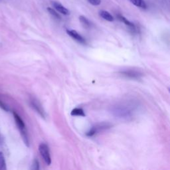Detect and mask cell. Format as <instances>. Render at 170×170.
<instances>
[{
  "instance_id": "cell-1",
  "label": "cell",
  "mask_w": 170,
  "mask_h": 170,
  "mask_svg": "<svg viewBox=\"0 0 170 170\" xmlns=\"http://www.w3.org/2000/svg\"><path fill=\"white\" fill-rule=\"evenodd\" d=\"M13 117L15 119V123L17 124V126L18 127V129L19 130L21 136L24 140V143L27 146L29 147V138H28V134L26 130V127L25 125V123L24 120H22L21 117L17 114L15 112H13Z\"/></svg>"
},
{
  "instance_id": "cell-2",
  "label": "cell",
  "mask_w": 170,
  "mask_h": 170,
  "mask_svg": "<svg viewBox=\"0 0 170 170\" xmlns=\"http://www.w3.org/2000/svg\"><path fill=\"white\" fill-rule=\"evenodd\" d=\"M39 151L40 152V154L45 163H46L47 165H50V164L51 163V158H50V151L48 146L45 143L41 144L39 146Z\"/></svg>"
},
{
  "instance_id": "cell-3",
  "label": "cell",
  "mask_w": 170,
  "mask_h": 170,
  "mask_svg": "<svg viewBox=\"0 0 170 170\" xmlns=\"http://www.w3.org/2000/svg\"><path fill=\"white\" fill-rule=\"evenodd\" d=\"M111 127V125L109 123H103V124H97V125L93 127L91 129H90L88 132L86 133V135L88 137H92L93 135H96L97 133L100 132L102 130H104L108 128H110Z\"/></svg>"
},
{
  "instance_id": "cell-4",
  "label": "cell",
  "mask_w": 170,
  "mask_h": 170,
  "mask_svg": "<svg viewBox=\"0 0 170 170\" xmlns=\"http://www.w3.org/2000/svg\"><path fill=\"white\" fill-rule=\"evenodd\" d=\"M30 104L33 109L35 110L42 118H45L46 117V114H45V112L43 109V108L37 99L32 98L30 100Z\"/></svg>"
},
{
  "instance_id": "cell-5",
  "label": "cell",
  "mask_w": 170,
  "mask_h": 170,
  "mask_svg": "<svg viewBox=\"0 0 170 170\" xmlns=\"http://www.w3.org/2000/svg\"><path fill=\"white\" fill-rule=\"evenodd\" d=\"M114 112L118 116H120L121 118H128L131 115L132 111L130 110L129 107L127 108L126 106L124 107L123 106H120L116 108Z\"/></svg>"
},
{
  "instance_id": "cell-6",
  "label": "cell",
  "mask_w": 170,
  "mask_h": 170,
  "mask_svg": "<svg viewBox=\"0 0 170 170\" xmlns=\"http://www.w3.org/2000/svg\"><path fill=\"white\" fill-rule=\"evenodd\" d=\"M120 75L132 79H140L142 77V74L139 71L135 70H124L119 72Z\"/></svg>"
},
{
  "instance_id": "cell-7",
  "label": "cell",
  "mask_w": 170,
  "mask_h": 170,
  "mask_svg": "<svg viewBox=\"0 0 170 170\" xmlns=\"http://www.w3.org/2000/svg\"><path fill=\"white\" fill-rule=\"evenodd\" d=\"M66 33L68 35L71 36L72 39H74L75 40L78 41V43H80L81 44H86L87 41L85 39H84L83 37H82L80 34H78L77 31L75 30H66Z\"/></svg>"
},
{
  "instance_id": "cell-8",
  "label": "cell",
  "mask_w": 170,
  "mask_h": 170,
  "mask_svg": "<svg viewBox=\"0 0 170 170\" xmlns=\"http://www.w3.org/2000/svg\"><path fill=\"white\" fill-rule=\"evenodd\" d=\"M52 5L53 6V8L55 9V10H56L58 11V12L63 14L65 15H68L70 14L69 11L65 7H64L63 5L61 4L59 2H52Z\"/></svg>"
},
{
  "instance_id": "cell-9",
  "label": "cell",
  "mask_w": 170,
  "mask_h": 170,
  "mask_svg": "<svg viewBox=\"0 0 170 170\" xmlns=\"http://www.w3.org/2000/svg\"><path fill=\"white\" fill-rule=\"evenodd\" d=\"M99 15L102 18H103L104 19L108 21H110V22H112L114 20V17H113L109 11H104V10H102L100 11L99 12Z\"/></svg>"
},
{
  "instance_id": "cell-10",
  "label": "cell",
  "mask_w": 170,
  "mask_h": 170,
  "mask_svg": "<svg viewBox=\"0 0 170 170\" xmlns=\"http://www.w3.org/2000/svg\"><path fill=\"white\" fill-rule=\"evenodd\" d=\"M118 18L119 20L121 21L122 22H123L124 24H125L126 25L128 26L130 28H131V29H132V30H134V31L135 30V27L134 24H133V23H132V22H130V21H128L126 18H124V16H122V15H118Z\"/></svg>"
},
{
  "instance_id": "cell-11",
  "label": "cell",
  "mask_w": 170,
  "mask_h": 170,
  "mask_svg": "<svg viewBox=\"0 0 170 170\" xmlns=\"http://www.w3.org/2000/svg\"><path fill=\"white\" fill-rule=\"evenodd\" d=\"M79 20H80L81 24L83 25V27L86 29H89L91 27V23L87 18H85L83 15H81L79 17Z\"/></svg>"
},
{
  "instance_id": "cell-12",
  "label": "cell",
  "mask_w": 170,
  "mask_h": 170,
  "mask_svg": "<svg viewBox=\"0 0 170 170\" xmlns=\"http://www.w3.org/2000/svg\"><path fill=\"white\" fill-rule=\"evenodd\" d=\"M130 2H131L133 5H135L136 7L142 8V9L147 8V5L144 0H130Z\"/></svg>"
},
{
  "instance_id": "cell-13",
  "label": "cell",
  "mask_w": 170,
  "mask_h": 170,
  "mask_svg": "<svg viewBox=\"0 0 170 170\" xmlns=\"http://www.w3.org/2000/svg\"><path fill=\"white\" fill-rule=\"evenodd\" d=\"M71 114L72 116H85L84 110L81 108H76L71 111Z\"/></svg>"
},
{
  "instance_id": "cell-14",
  "label": "cell",
  "mask_w": 170,
  "mask_h": 170,
  "mask_svg": "<svg viewBox=\"0 0 170 170\" xmlns=\"http://www.w3.org/2000/svg\"><path fill=\"white\" fill-rule=\"evenodd\" d=\"M6 169L7 167H6V163H5V157L3 156V152L0 151V169L5 170Z\"/></svg>"
},
{
  "instance_id": "cell-15",
  "label": "cell",
  "mask_w": 170,
  "mask_h": 170,
  "mask_svg": "<svg viewBox=\"0 0 170 170\" xmlns=\"http://www.w3.org/2000/svg\"><path fill=\"white\" fill-rule=\"evenodd\" d=\"M47 11H49V13L52 16H53V18L57 19H61V18L60 15L56 12V11L53 9V8H47Z\"/></svg>"
},
{
  "instance_id": "cell-16",
  "label": "cell",
  "mask_w": 170,
  "mask_h": 170,
  "mask_svg": "<svg viewBox=\"0 0 170 170\" xmlns=\"http://www.w3.org/2000/svg\"><path fill=\"white\" fill-rule=\"evenodd\" d=\"M31 169L34 170H37L39 169V161L37 159H35L32 163V166H31Z\"/></svg>"
},
{
  "instance_id": "cell-17",
  "label": "cell",
  "mask_w": 170,
  "mask_h": 170,
  "mask_svg": "<svg viewBox=\"0 0 170 170\" xmlns=\"http://www.w3.org/2000/svg\"><path fill=\"white\" fill-rule=\"evenodd\" d=\"M0 107H1L2 109L3 110H4L5 111H6V112L9 111V107L8 106V105H6L5 103H3V102L1 101V100H0Z\"/></svg>"
},
{
  "instance_id": "cell-18",
  "label": "cell",
  "mask_w": 170,
  "mask_h": 170,
  "mask_svg": "<svg viewBox=\"0 0 170 170\" xmlns=\"http://www.w3.org/2000/svg\"><path fill=\"white\" fill-rule=\"evenodd\" d=\"M88 2L93 5H99L101 3V0H88Z\"/></svg>"
}]
</instances>
